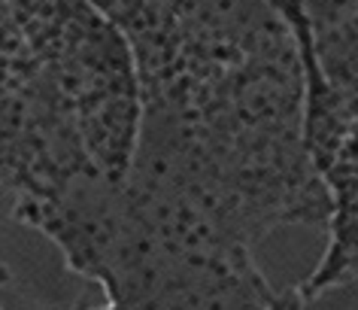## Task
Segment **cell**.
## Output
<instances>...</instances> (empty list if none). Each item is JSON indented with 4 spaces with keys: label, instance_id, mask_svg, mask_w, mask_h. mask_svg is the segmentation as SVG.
<instances>
[{
    "label": "cell",
    "instance_id": "obj_1",
    "mask_svg": "<svg viewBox=\"0 0 358 310\" xmlns=\"http://www.w3.org/2000/svg\"><path fill=\"white\" fill-rule=\"evenodd\" d=\"M128 43L137 137L124 183L173 198L255 250L328 225L303 146V64L271 0H92Z\"/></svg>",
    "mask_w": 358,
    "mask_h": 310
},
{
    "label": "cell",
    "instance_id": "obj_2",
    "mask_svg": "<svg viewBox=\"0 0 358 310\" xmlns=\"http://www.w3.org/2000/svg\"><path fill=\"white\" fill-rule=\"evenodd\" d=\"M303 64V146L328 195V250L303 304L358 280V0H271Z\"/></svg>",
    "mask_w": 358,
    "mask_h": 310
}]
</instances>
